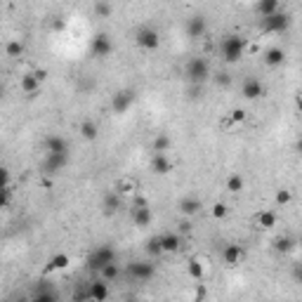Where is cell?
Masks as SVG:
<instances>
[{
  "mask_svg": "<svg viewBox=\"0 0 302 302\" xmlns=\"http://www.w3.org/2000/svg\"><path fill=\"white\" fill-rule=\"evenodd\" d=\"M0 97H3V85H0Z\"/></svg>",
  "mask_w": 302,
  "mask_h": 302,
  "instance_id": "f6af8a7d",
  "label": "cell"
},
{
  "mask_svg": "<svg viewBox=\"0 0 302 302\" xmlns=\"http://www.w3.org/2000/svg\"><path fill=\"white\" fill-rule=\"evenodd\" d=\"M151 170H154L156 175H168L170 170H173V160H170V156L168 154H154L151 156Z\"/></svg>",
  "mask_w": 302,
  "mask_h": 302,
  "instance_id": "8fae6325",
  "label": "cell"
},
{
  "mask_svg": "<svg viewBox=\"0 0 302 302\" xmlns=\"http://www.w3.org/2000/svg\"><path fill=\"white\" fill-rule=\"evenodd\" d=\"M258 12L262 17H269V14L278 12V0H260L258 3Z\"/></svg>",
  "mask_w": 302,
  "mask_h": 302,
  "instance_id": "83f0119b",
  "label": "cell"
},
{
  "mask_svg": "<svg viewBox=\"0 0 302 302\" xmlns=\"http://www.w3.org/2000/svg\"><path fill=\"white\" fill-rule=\"evenodd\" d=\"M210 215L215 217V220H227V217H229V208H227V203H222V201L213 203V205H210Z\"/></svg>",
  "mask_w": 302,
  "mask_h": 302,
  "instance_id": "f546056e",
  "label": "cell"
},
{
  "mask_svg": "<svg viewBox=\"0 0 302 302\" xmlns=\"http://www.w3.org/2000/svg\"><path fill=\"white\" fill-rule=\"evenodd\" d=\"M111 52H113V43L109 40V36H104V33L95 36V40H92V55L95 57L104 59V57H109Z\"/></svg>",
  "mask_w": 302,
  "mask_h": 302,
  "instance_id": "52a82bcc",
  "label": "cell"
},
{
  "mask_svg": "<svg viewBox=\"0 0 302 302\" xmlns=\"http://www.w3.org/2000/svg\"><path fill=\"white\" fill-rule=\"evenodd\" d=\"M130 274H132L135 278H151V274H154V265L135 262V265H130Z\"/></svg>",
  "mask_w": 302,
  "mask_h": 302,
  "instance_id": "cb8c5ba5",
  "label": "cell"
},
{
  "mask_svg": "<svg viewBox=\"0 0 302 302\" xmlns=\"http://www.w3.org/2000/svg\"><path fill=\"white\" fill-rule=\"evenodd\" d=\"M255 222H258L260 229H271L276 224V215H274L271 210H260L258 217H255Z\"/></svg>",
  "mask_w": 302,
  "mask_h": 302,
  "instance_id": "484cf974",
  "label": "cell"
},
{
  "mask_svg": "<svg viewBox=\"0 0 302 302\" xmlns=\"http://www.w3.org/2000/svg\"><path fill=\"white\" fill-rule=\"evenodd\" d=\"M274 201H276V205H288L290 201H293V191L290 189H278L276 191V196H274Z\"/></svg>",
  "mask_w": 302,
  "mask_h": 302,
  "instance_id": "d6a6232c",
  "label": "cell"
},
{
  "mask_svg": "<svg viewBox=\"0 0 302 302\" xmlns=\"http://www.w3.org/2000/svg\"><path fill=\"white\" fill-rule=\"evenodd\" d=\"M21 55H24V43H21L19 38L7 40L5 43V57H10V59H19Z\"/></svg>",
  "mask_w": 302,
  "mask_h": 302,
  "instance_id": "603a6c76",
  "label": "cell"
},
{
  "mask_svg": "<svg viewBox=\"0 0 302 302\" xmlns=\"http://www.w3.org/2000/svg\"><path fill=\"white\" fill-rule=\"evenodd\" d=\"M19 87H21V92L24 95H36L38 92V87H40V80L31 74H24L21 78H19Z\"/></svg>",
  "mask_w": 302,
  "mask_h": 302,
  "instance_id": "d6986e66",
  "label": "cell"
},
{
  "mask_svg": "<svg viewBox=\"0 0 302 302\" xmlns=\"http://www.w3.org/2000/svg\"><path fill=\"white\" fill-rule=\"evenodd\" d=\"M135 43L140 45L142 50H156L160 45V36L156 29H151V26H144V29H140V31L135 33Z\"/></svg>",
  "mask_w": 302,
  "mask_h": 302,
  "instance_id": "277c9868",
  "label": "cell"
},
{
  "mask_svg": "<svg viewBox=\"0 0 302 302\" xmlns=\"http://www.w3.org/2000/svg\"><path fill=\"white\" fill-rule=\"evenodd\" d=\"M132 102H135V95L130 92V90H123V92L113 95V102H111V106H113V111L123 113L125 109H128V106L132 104Z\"/></svg>",
  "mask_w": 302,
  "mask_h": 302,
  "instance_id": "2e32d148",
  "label": "cell"
},
{
  "mask_svg": "<svg viewBox=\"0 0 302 302\" xmlns=\"http://www.w3.org/2000/svg\"><path fill=\"white\" fill-rule=\"evenodd\" d=\"M224 187H227L229 194H241V191L246 189V177H243V175H239V173L229 175L227 182H224Z\"/></svg>",
  "mask_w": 302,
  "mask_h": 302,
  "instance_id": "44dd1931",
  "label": "cell"
},
{
  "mask_svg": "<svg viewBox=\"0 0 302 302\" xmlns=\"http://www.w3.org/2000/svg\"><path fill=\"white\" fill-rule=\"evenodd\" d=\"M78 132H80V137H83V140H87V142H95V140H97V135H99V128H97V123H95V121H80Z\"/></svg>",
  "mask_w": 302,
  "mask_h": 302,
  "instance_id": "ffe728a7",
  "label": "cell"
},
{
  "mask_svg": "<svg viewBox=\"0 0 302 302\" xmlns=\"http://www.w3.org/2000/svg\"><path fill=\"white\" fill-rule=\"evenodd\" d=\"M187 33H189V38H196V40H201L203 36H208V24H205V19L203 17L189 19V24H187Z\"/></svg>",
  "mask_w": 302,
  "mask_h": 302,
  "instance_id": "30bf717a",
  "label": "cell"
},
{
  "mask_svg": "<svg viewBox=\"0 0 302 302\" xmlns=\"http://www.w3.org/2000/svg\"><path fill=\"white\" fill-rule=\"evenodd\" d=\"M111 260H116L113 258V250L109 246H102L92 253V258H90V267H92V269H102V267H104L106 262H111Z\"/></svg>",
  "mask_w": 302,
  "mask_h": 302,
  "instance_id": "9c48e42d",
  "label": "cell"
},
{
  "mask_svg": "<svg viewBox=\"0 0 302 302\" xmlns=\"http://www.w3.org/2000/svg\"><path fill=\"white\" fill-rule=\"evenodd\" d=\"M194 297H196V300H203V297H205V288H203V286H198V290H196V295H194Z\"/></svg>",
  "mask_w": 302,
  "mask_h": 302,
  "instance_id": "b9f144b4",
  "label": "cell"
},
{
  "mask_svg": "<svg viewBox=\"0 0 302 302\" xmlns=\"http://www.w3.org/2000/svg\"><path fill=\"white\" fill-rule=\"evenodd\" d=\"M113 191H116L121 198H132L140 191V182H137L132 175H123V177L116 179V184H113Z\"/></svg>",
  "mask_w": 302,
  "mask_h": 302,
  "instance_id": "5b68a950",
  "label": "cell"
},
{
  "mask_svg": "<svg viewBox=\"0 0 302 302\" xmlns=\"http://www.w3.org/2000/svg\"><path fill=\"white\" fill-rule=\"evenodd\" d=\"M52 29H64V19H57V21H52Z\"/></svg>",
  "mask_w": 302,
  "mask_h": 302,
  "instance_id": "ee69618b",
  "label": "cell"
},
{
  "mask_svg": "<svg viewBox=\"0 0 302 302\" xmlns=\"http://www.w3.org/2000/svg\"><path fill=\"white\" fill-rule=\"evenodd\" d=\"M111 12H113V7L109 5L106 0H99V3H95V14H97V17L106 19V17H111Z\"/></svg>",
  "mask_w": 302,
  "mask_h": 302,
  "instance_id": "1f68e13d",
  "label": "cell"
},
{
  "mask_svg": "<svg viewBox=\"0 0 302 302\" xmlns=\"http://www.w3.org/2000/svg\"><path fill=\"white\" fill-rule=\"evenodd\" d=\"M201 208H203V203L198 201V198H182V203H179V213L184 217H194V215H198L201 213Z\"/></svg>",
  "mask_w": 302,
  "mask_h": 302,
  "instance_id": "e0dca14e",
  "label": "cell"
},
{
  "mask_svg": "<svg viewBox=\"0 0 302 302\" xmlns=\"http://www.w3.org/2000/svg\"><path fill=\"white\" fill-rule=\"evenodd\" d=\"M10 205V189H0V208Z\"/></svg>",
  "mask_w": 302,
  "mask_h": 302,
  "instance_id": "f35d334b",
  "label": "cell"
},
{
  "mask_svg": "<svg viewBox=\"0 0 302 302\" xmlns=\"http://www.w3.org/2000/svg\"><path fill=\"white\" fill-rule=\"evenodd\" d=\"M118 208H121V196H118L116 191H111V194L104 198V213L106 215H111V213H116Z\"/></svg>",
  "mask_w": 302,
  "mask_h": 302,
  "instance_id": "f1b7e54d",
  "label": "cell"
},
{
  "mask_svg": "<svg viewBox=\"0 0 302 302\" xmlns=\"http://www.w3.org/2000/svg\"><path fill=\"white\" fill-rule=\"evenodd\" d=\"M262 95H265L262 83H260L258 78H246V83H243V97L246 99H260Z\"/></svg>",
  "mask_w": 302,
  "mask_h": 302,
  "instance_id": "4fadbf2b",
  "label": "cell"
},
{
  "mask_svg": "<svg viewBox=\"0 0 302 302\" xmlns=\"http://www.w3.org/2000/svg\"><path fill=\"white\" fill-rule=\"evenodd\" d=\"M201 50H203L205 55H213V52H215V40L210 36H203L201 38Z\"/></svg>",
  "mask_w": 302,
  "mask_h": 302,
  "instance_id": "e575fe53",
  "label": "cell"
},
{
  "mask_svg": "<svg viewBox=\"0 0 302 302\" xmlns=\"http://www.w3.org/2000/svg\"><path fill=\"white\" fill-rule=\"evenodd\" d=\"M130 220L135 227H149L151 220H154V213H151V205H132L130 210Z\"/></svg>",
  "mask_w": 302,
  "mask_h": 302,
  "instance_id": "8992f818",
  "label": "cell"
},
{
  "mask_svg": "<svg viewBox=\"0 0 302 302\" xmlns=\"http://www.w3.org/2000/svg\"><path fill=\"white\" fill-rule=\"evenodd\" d=\"M147 253L149 255H163V248H160V236H154V239L147 241Z\"/></svg>",
  "mask_w": 302,
  "mask_h": 302,
  "instance_id": "836d02e7",
  "label": "cell"
},
{
  "mask_svg": "<svg viewBox=\"0 0 302 302\" xmlns=\"http://www.w3.org/2000/svg\"><path fill=\"white\" fill-rule=\"evenodd\" d=\"M68 265H71V260H68V255H64V253H57L55 258L50 260V267H48V271H64Z\"/></svg>",
  "mask_w": 302,
  "mask_h": 302,
  "instance_id": "4316f807",
  "label": "cell"
},
{
  "mask_svg": "<svg viewBox=\"0 0 302 302\" xmlns=\"http://www.w3.org/2000/svg\"><path fill=\"white\" fill-rule=\"evenodd\" d=\"M187 271H189V276L194 278V281H205L210 274V258H205V255H194V258H189Z\"/></svg>",
  "mask_w": 302,
  "mask_h": 302,
  "instance_id": "3957f363",
  "label": "cell"
},
{
  "mask_svg": "<svg viewBox=\"0 0 302 302\" xmlns=\"http://www.w3.org/2000/svg\"><path fill=\"white\" fill-rule=\"evenodd\" d=\"M222 258H224V265L227 267H239V265H243V260H246V250L241 246H227Z\"/></svg>",
  "mask_w": 302,
  "mask_h": 302,
  "instance_id": "ba28073f",
  "label": "cell"
},
{
  "mask_svg": "<svg viewBox=\"0 0 302 302\" xmlns=\"http://www.w3.org/2000/svg\"><path fill=\"white\" fill-rule=\"evenodd\" d=\"M33 76H36V78L43 83V80L48 78V71H45V68H36V71H33Z\"/></svg>",
  "mask_w": 302,
  "mask_h": 302,
  "instance_id": "ab89813d",
  "label": "cell"
},
{
  "mask_svg": "<svg viewBox=\"0 0 302 302\" xmlns=\"http://www.w3.org/2000/svg\"><path fill=\"white\" fill-rule=\"evenodd\" d=\"M201 92H203V85H198V83H191V87L187 90L191 99H201Z\"/></svg>",
  "mask_w": 302,
  "mask_h": 302,
  "instance_id": "74e56055",
  "label": "cell"
},
{
  "mask_svg": "<svg viewBox=\"0 0 302 302\" xmlns=\"http://www.w3.org/2000/svg\"><path fill=\"white\" fill-rule=\"evenodd\" d=\"M187 78H189V83L203 85L205 80L210 78L208 59H205V57H194V59H189V64H187Z\"/></svg>",
  "mask_w": 302,
  "mask_h": 302,
  "instance_id": "7a4b0ae2",
  "label": "cell"
},
{
  "mask_svg": "<svg viewBox=\"0 0 302 302\" xmlns=\"http://www.w3.org/2000/svg\"><path fill=\"white\" fill-rule=\"evenodd\" d=\"M99 276L104 278V281H109V284H111V281H116V278L121 276V267L116 265V260L106 262V265L102 267V269H99Z\"/></svg>",
  "mask_w": 302,
  "mask_h": 302,
  "instance_id": "7402d4cb",
  "label": "cell"
},
{
  "mask_svg": "<svg viewBox=\"0 0 302 302\" xmlns=\"http://www.w3.org/2000/svg\"><path fill=\"white\" fill-rule=\"evenodd\" d=\"M227 118L231 121V125H243L248 121V113L243 111V109H231V111L227 113Z\"/></svg>",
  "mask_w": 302,
  "mask_h": 302,
  "instance_id": "4dcf8cb0",
  "label": "cell"
},
{
  "mask_svg": "<svg viewBox=\"0 0 302 302\" xmlns=\"http://www.w3.org/2000/svg\"><path fill=\"white\" fill-rule=\"evenodd\" d=\"M290 248H293V239H288V236L276 241V250H281V253H288Z\"/></svg>",
  "mask_w": 302,
  "mask_h": 302,
  "instance_id": "d590c367",
  "label": "cell"
},
{
  "mask_svg": "<svg viewBox=\"0 0 302 302\" xmlns=\"http://www.w3.org/2000/svg\"><path fill=\"white\" fill-rule=\"evenodd\" d=\"M179 231H182V234H187V231H191V222H187V220H184V222L179 224Z\"/></svg>",
  "mask_w": 302,
  "mask_h": 302,
  "instance_id": "60d3db41",
  "label": "cell"
},
{
  "mask_svg": "<svg viewBox=\"0 0 302 302\" xmlns=\"http://www.w3.org/2000/svg\"><path fill=\"white\" fill-rule=\"evenodd\" d=\"M262 59H265V64L267 66H281L284 64V59H286V52L281 48H269V50H265V55H262Z\"/></svg>",
  "mask_w": 302,
  "mask_h": 302,
  "instance_id": "ac0fdd59",
  "label": "cell"
},
{
  "mask_svg": "<svg viewBox=\"0 0 302 302\" xmlns=\"http://www.w3.org/2000/svg\"><path fill=\"white\" fill-rule=\"evenodd\" d=\"M160 248H163V253H177L179 248H182V236H179L177 231L163 234L160 236Z\"/></svg>",
  "mask_w": 302,
  "mask_h": 302,
  "instance_id": "5bb4252c",
  "label": "cell"
},
{
  "mask_svg": "<svg viewBox=\"0 0 302 302\" xmlns=\"http://www.w3.org/2000/svg\"><path fill=\"white\" fill-rule=\"evenodd\" d=\"M109 281H104V278H99V281H95L92 286H90V293H87V297H92L95 302H102V300H109Z\"/></svg>",
  "mask_w": 302,
  "mask_h": 302,
  "instance_id": "7c38bea8",
  "label": "cell"
},
{
  "mask_svg": "<svg viewBox=\"0 0 302 302\" xmlns=\"http://www.w3.org/2000/svg\"><path fill=\"white\" fill-rule=\"evenodd\" d=\"M286 26H288V17L281 12H274V14H269V17H265L267 31H284Z\"/></svg>",
  "mask_w": 302,
  "mask_h": 302,
  "instance_id": "9a60e30c",
  "label": "cell"
},
{
  "mask_svg": "<svg viewBox=\"0 0 302 302\" xmlns=\"http://www.w3.org/2000/svg\"><path fill=\"white\" fill-rule=\"evenodd\" d=\"M170 147H173V140H170V135H156L154 142H151L154 154H166V151H170Z\"/></svg>",
  "mask_w": 302,
  "mask_h": 302,
  "instance_id": "d4e9b609",
  "label": "cell"
},
{
  "mask_svg": "<svg viewBox=\"0 0 302 302\" xmlns=\"http://www.w3.org/2000/svg\"><path fill=\"white\" fill-rule=\"evenodd\" d=\"M0 189H10V170L0 166Z\"/></svg>",
  "mask_w": 302,
  "mask_h": 302,
  "instance_id": "8d00e7d4",
  "label": "cell"
},
{
  "mask_svg": "<svg viewBox=\"0 0 302 302\" xmlns=\"http://www.w3.org/2000/svg\"><path fill=\"white\" fill-rule=\"evenodd\" d=\"M220 125H222L224 130H229V128H234V125H231V121H229V118H222V121H220Z\"/></svg>",
  "mask_w": 302,
  "mask_h": 302,
  "instance_id": "7bdbcfd3",
  "label": "cell"
},
{
  "mask_svg": "<svg viewBox=\"0 0 302 302\" xmlns=\"http://www.w3.org/2000/svg\"><path fill=\"white\" fill-rule=\"evenodd\" d=\"M246 38H241V36H227L222 40V57H224V62H239L241 57H243V52H246Z\"/></svg>",
  "mask_w": 302,
  "mask_h": 302,
  "instance_id": "6da1fadb",
  "label": "cell"
}]
</instances>
